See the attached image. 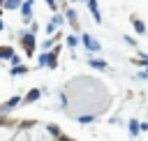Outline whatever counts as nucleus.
Segmentation results:
<instances>
[{"label": "nucleus", "instance_id": "nucleus-1", "mask_svg": "<svg viewBox=\"0 0 148 141\" xmlns=\"http://www.w3.org/2000/svg\"><path fill=\"white\" fill-rule=\"evenodd\" d=\"M23 49H25L28 55H32V51H35V32L23 35Z\"/></svg>", "mask_w": 148, "mask_h": 141}, {"label": "nucleus", "instance_id": "nucleus-2", "mask_svg": "<svg viewBox=\"0 0 148 141\" xmlns=\"http://www.w3.org/2000/svg\"><path fill=\"white\" fill-rule=\"evenodd\" d=\"M30 7H32V0H25V2L21 5V16H23V21H30V16H32Z\"/></svg>", "mask_w": 148, "mask_h": 141}, {"label": "nucleus", "instance_id": "nucleus-3", "mask_svg": "<svg viewBox=\"0 0 148 141\" xmlns=\"http://www.w3.org/2000/svg\"><path fill=\"white\" fill-rule=\"evenodd\" d=\"M81 39H83V44H86V46H88L90 51H99V44H97V42H95V39L90 37V35H83Z\"/></svg>", "mask_w": 148, "mask_h": 141}, {"label": "nucleus", "instance_id": "nucleus-4", "mask_svg": "<svg viewBox=\"0 0 148 141\" xmlns=\"http://www.w3.org/2000/svg\"><path fill=\"white\" fill-rule=\"evenodd\" d=\"M12 58H14L12 46H0V60H12Z\"/></svg>", "mask_w": 148, "mask_h": 141}, {"label": "nucleus", "instance_id": "nucleus-5", "mask_svg": "<svg viewBox=\"0 0 148 141\" xmlns=\"http://www.w3.org/2000/svg\"><path fill=\"white\" fill-rule=\"evenodd\" d=\"M88 7H90V12H92V18L99 23V21H102V16H99V12H97V0H88Z\"/></svg>", "mask_w": 148, "mask_h": 141}, {"label": "nucleus", "instance_id": "nucleus-6", "mask_svg": "<svg viewBox=\"0 0 148 141\" xmlns=\"http://www.w3.org/2000/svg\"><path fill=\"white\" fill-rule=\"evenodd\" d=\"M21 5H23L21 0H5L2 7H5V9H16V7H21Z\"/></svg>", "mask_w": 148, "mask_h": 141}, {"label": "nucleus", "instance_id": "nucleus-7", "mask_svg": "<svg viewBox=\"0 0 148 141\" xmlns=\"http://www.w3.org/2000/svg\"><path fill=\"white\" fill-rule=\"evenodd\" d=\"M18 102H21V99H18V97H12V99H9V102H7V104H5V106H0V109H2V111H5V109H12V106H16V104H18Z\"/></svg>", "mask_w": 148, "mask_h": 141}, {"label": "nucleus", "instance_id": "nucleus-8", "mask_svg": "<svg viewBox=\"0 0 148 141\" xmlns=\"http://www.w3.org/2000/svg\"><path fill=\"white\" fill-rule=\"evenodd\" d=\"M134 30H136L139 35H143V32H146V25H143L141 21H134Z\"/></svg>", "mask_w": 148, "mask_h": 141}, {"label": "nucleus", "instance_id": "nucleus-9", "mask_svg": "<svg viewBox=\"0 0 148 141\" xmlns=\"http://www.w3.org/2000/svg\"><path fill=\"white\" fill-rule=\"evenodd\" d=\"M37 97H39V90H30V92H28V97H25V102H35Z\"/></svg>", "mask_w": 148, "mask_h": 141}, {"label": "nucleus", "instance_id": "nucleus-10", "mask_svg": "<svg viewBox=\"0 0 148 141\" xmlns=\"http://www.w3.org/2000/svg\"><path fill=\"white\" fill-rule=\"evenodd\" d=\"M90 65H92V67H97V69H104V67H106V62H104V60H92Z\"/></svg>", "mask_w": 148, "mask_h": 141}, {"label": "nucleus", "instance_id": "nucleus-11", "mask_svg": "<svg viewBox=\"0 0 148 141\" xmlns=\"http://www.w3.org/2000/svg\"><path fill=\"white\" fill-rule=\"evenodd\" d=\"M23 72H25V67H23V65H18V67H14V69H12V74H23Z\"/></svg>", "mask_w": 148, "mask_h": 141}, {"label": "nucleus", "instance_id": "nucleus-12", "mask_svg": "<svg viewBox=\"0 0 148 141\" xmlns=\"http://www.w3.org/2000/svg\"><path fill=\"white\" fill-rule=\"evenodd\" d=\"M67 18H69L72 23H76V14H74V12H67Z\"/></svg>", "mask_w": 148, "mask_h": 141}, {"label": "nucleus", "instance_id": "nucleus-13", "mask_svg": "<svg viewBox=\"0 0 148 141\" xmlns=\"http://www.w3.org/2000/svg\"><path fill=\"white\" fill-rule=\"evenodd\" d=\"M79 120H81V123H92V116H81Z\"/></svg>", "mask_w": 148, "mask_h": 141}, {"label": "nucleus", "instance_id": "nucleus-14", "mask_svg": "<svg viewBox=\"0 0 148 141\" xmlns=\"http://www.w3.org/2000/svg\"><path fill=\"white\" fill-rule=\"evenodd\" d=\"M67 44L69 46H76V37H67Z\"/></svg>", "mask_w": 148, "mask_h": 141}, {"label": "nucleus", "instance_id": "nucleus-15", "mask_svg": "<svg viewBox=\"0 0 148 141\" xmlns=\"http://www.w3.org/2000/svg\"><path fill=\"white\" fill-rule=\"evenodd\" d=\"M46 2H49V5H51V7L56 9V0H46Z\"/></svg>", "mask_w": 148, "mask_h": 141}, {"label": "nucleus", "instance_id": "nucleus-16", "mask_svg": "<svg viewBox=\"0 0 148 141\" xmlns=\"http://www.w3.org/2000/svg\"><path fill=\"white\" fill-rule=\"evenodd\" d=\"M60 141H69V139H67V136H60Z\"/></svg>", "mask_w": 148, "mask_h": 141}, {"label": "nucleus", "instance_id": "nucleus-17", "mask_svg": "<svg viewBox=\"0 0 148 141\" xmlns=\"http://www.w3.org/2000/svg\"><path fill=\"white\" fill-rule=\"evenodd\" d=\"M2 28H5V25H2V18H0V30H2Z\"/></svg>", "mask_w": 148, "mask_h": 141}, {"label": "nucleus", "instance_id": "nucleus-18", "mask_svg": "<svg viewBox=\"0 0 148 141\" xmlns=\"http://www.w3.org/2000/svg\"><path fill=\"white\" fill-rule=\"evenodd\" d=\"M0 5H5V0H0Z\"/></svg>", "mask_w": 148, "mask_h": 141}, {"label": "nucleus", "instance_id": "nucleus-19", "mask_svg": "<svg viewBox=\"0 0 148 141\" xmlns=\"http://www.w3.org/2000/svg\"><path fill=\"white\" fill-rule=\"evenodd\" d=\"M83 2H88V0H83Z\"/></svg>", "mask_w": 148, "mask_h": 141}]
</instances>
